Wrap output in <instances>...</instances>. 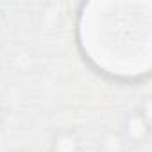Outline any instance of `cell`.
<instances>
[{"mask_svg":"<svg viewBox=\"0 0 152 152\" xmlns=\"http://www.w3.org/2000/svg\"><path fill=\"white\" fill-rule=\"evenodd\" d=\"M84 56L104 73H152V4H90L79 25Z\"/></svg>","mask_w":152,"mask_h":152,"instance_id":"1","label":"cell"},{"mask_svg":"<svg viewBox=\"0 0 152 152\" xmlns=\"http://www.w3.org/2000/svg\"><path fill=\"white\" fill-rule=\"evenodd\" d=\"M148 122L145 120V116L140 113H132L129 118H127V124H125V136L132 141H140L141 138H145V134L148 132Z\"/></svg>","mask_w":152,"mask_h":152,"instance_id":"2","label":"cell"},{"mask_svg":"<svg viewBox=\"0 0 152 152\" xmlns=\"http://www.w3.org/2000/svg\"><path fill=\"white\" fill-rule=\"evenodd\" d=\"M79 143L73 134H61L56 140V152H77Z\"/></svg>","mask_w":152,"mask_h":152,"instance_id":"3","label":"cell"},{"mask_svg":"<svg viewBox=\"0 0 152 152\" xmlns=\"http://www.w3.org/2000/svg\"><path fill=\"white\" fill-rule=\"evenodd\" d=\"M141 115L145 116V120L148 122V125H152V99H148L145 102V106L141 107Z\"/></svg>","mask_w":152,"mask_h":152,"instance_id":"4","label":"cell"}]
</instances>
